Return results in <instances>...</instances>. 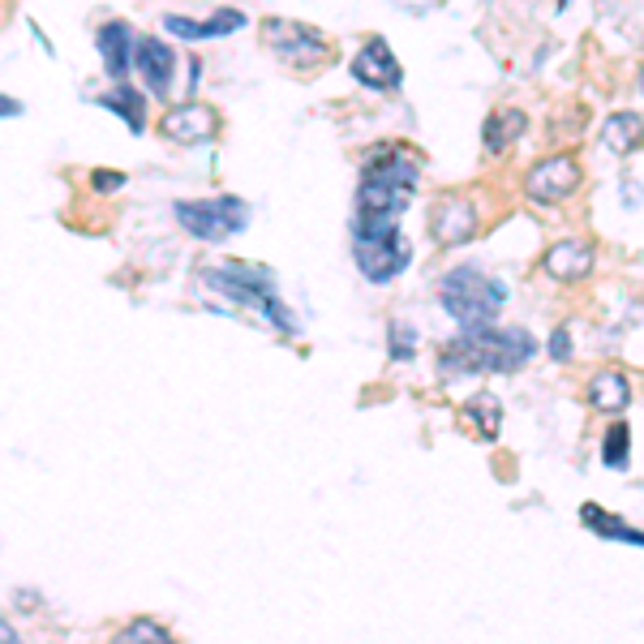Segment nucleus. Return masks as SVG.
Masks as SVG:
<instances>
[{
	"label": "nucleus",
	"instance_id": "obj_5",
	"mask_svg": "<svg viewBox=\"0 0 644 644\" xmlns=\"http://www.w3.org/2000/svg\"><path fill=\"white\" fill-rule=\"evenodd\" d=\"M438 301L464 331H473V327H490L499 318V309L507 305V284L482 276L477 267H451L438 280Z\"/></svg>",
	"mask_w": 644,
	"mask_h": 644
},
{
	"label": "nucleus",
	"instance_id": "obj_14",
	"mask_svg": "<svg viewBox=\"0 0 644 644\" xmlns=\"http://www.w3.org/2000/svg\"><path fill=\"white\" fill-rule=\"evenodd\" d=\"M245 22H250V17H245L241 9H215L207 22H194V17H181V13H168V17H163L168 35H177V39H223V35L241 31Z\"/></svg>",
	"mask_w": 644,
	"mask_h": 644
},
{
	"label": "nucleus",
	"instance_id": "obj_2",
	"mask_svg": "<svg viewBox=\"0 0 644 644\" xmlns=\"http://www.w3.org/2000/svg\"><path fill=\"white\" fill-rule=\"evenodd\" d=\"M417 177H422V155L413 146H374V155L361 168L357 215L400 219V211L417 194Z\"/></svg>",
	"mask_w": 644,
	"mask_h": 644
},
{
	"label": "nucleus",
	"instance_id": "obj_29",
	"mask_svg": "<svg viewBox=\"0 0 644 644\" xmlns=\"http://www.w3.org/2000/svg\"><path fill=\"white\" fill-rule=\"evenodd\" d=\"M641 95H644V70H641Z\"/></svg>",
	"mask_w": 644,
	"mask_h": 644
},
{
	"label": "nucleus",
	"instance_id": "obj_11",
	"mask_svg": "<svg viewBox=\"0 0 644 644\" xmlns=\"http://www.w3.org/2000/svg\"><path fill=\"white\" fill-rule=\"evenodd\" d=\"M429 236H434L442 250L473 241V236H477V207H473L469 198H460V194L438 198V207L429 211Z\"/></svg>",
	"mask_w": 644,
	"mask_h": 644
},
{
	"label": "nucleus",
	"instance_id": "obj_23",
	"mask_svg": "<svg viewBox=\"0 0 644 644\" xmlns=\"http://www.w3.org/2000/svg\"><path fill=\"white\" fill-rule=\"evenodd\" d=\"M477 426H482V434L486 438H495L499 434V422H502V409H499V400L495 396H477V400H469V409H464Z\"/></svg>",
	"mask_w": 644,
	"mask_h": 644
},
{
	"label": "nucleus",
	"instance_id": "obj_17",
	"mask_svg": "<svg viewBox=\"0 0 644 644\" xmlns=\"http://www.w3.org/2000/svg\"><path fill=\"white\" fill-rule=\"evenodd\" d=\"M588 404L602 409V413H623L632 404V382L623 369H606L588 382Z\"/></svg>",
	"mask_w": 644,
	"mask_h": 644
},
{
	"label": "nucleus",
	"instance_id": "obj_27",
	"mask_svg": "<svg viewBox=\"0 0 644 644\" xmlns=\"http://www.w3.org/2000/svg\"><path fill=\"white\" fill-rule=\"evenodd\" d=\"M0 112H4V121H13V117H22V104H13V95H4L0 99Z\"/></svg>",
	"mask_w": 644,
	"mask_h": 644
},
{
	"label": "nucleus",
	"instance_id": "obj_10",
	"mask_svg": "<svg viewBox=\"0 0 644 644\" xmlns=\"http://www.w3.org/2000/svg\"><path fill=\"white\" fill-rule=\"evenodd\" d=\"M353 77H357L361 86H369V90H400L404 70H400L396 52L387 48V39L382 35H369L357 48V57H353Z\"/></svg>",
	"mask_w": 644,
	"mask_h": 644
},
{
	"label": "nucleus",
	"instance_id": "obj_7",
	"mask_svg": "<svg viewBox=\"0 0 644 644\" xmlns=\"http://www.w3.org/2000/svg\"><path fill=\"white\" fill-rule=\"evenodd\" d=\"M263 35H267V48L292 65V70H318L323 61H331V44L314 31V26H305V22H288V17H271L267 26H263Z\"/></svg>",
	"mask_w": 644,
	"mask_h": 644
},
{
	"label": "nucleus",
	"instance_id": "obj_20",
	"mask_svg": "<svg viewBox=\"0 0 644 644\" xmlns=\"http://www.w3.org/2000/svg\"><path fill=\"white\" fill-rule=\"evenodd\" d=\"M580 520L597 533V537H606V542H623V546H644V533L641 528H632V524H623L619 515H610V511H602L597 502H584L580 507Z\"/></svg>",
	"mask_w": 644,
	"mask_h": 644
},
{
	"label": "nucleus",
	"instance_id": "obj_24",
	"mask_svg": "<svg viewBox=\"0 0 644 644\" xmlns=\"http://www.w3.org/2000/svg\"><path fill=\"white\" fill-rule=\"evenodd\" d=\"M387 344H391V357L396 361H413L417 357V331L409 323H391L387 331Z\"/></svg>",
	"mask_w": 644,
	"mask_h": 644
},
{
	"label": "nucleus",
	"instance_id": "obj_22",
	"mask_svg": "<svg viewBox=\"0 0 644 644\" xmlns=\"http://www.w3.org/2000/svg\"><path fill=\"white\" fill-rule=\"evenodd\" d=\"M628 447H632V429L623 426V422H615V426L606 429V438H602V460L610 469H623L628 464Z\"/></svg>",
	"mask_w": 644,
	"mask_h": 644
},
{
	"label": "nucleus",
	"instance_id": "obj_21",
	"mask_svg": "<svg viewBox=\"0 0 644 644\" xmlns=\"http://www.w3.org/2000/svg\"><path fill=\"white\" fill-rule=\"evenodd\" d=\"M117 644H177L168 628H159L155 619H134L117 632Z\"/></svg>",
	"mask_w": 644,
	"mask_h": 644
},
{
	"label": "nucleus",
	"instance_id": "obj_3",
	"mask_svg": "<svg viewBox=\"0 0 644 644\" xmlns=\"http://www.w3.org/2000/svg\"><path fill=\"white\" fill-rule=\"evenodd\" d=\"M203 288L219 292L223 301H236V305H250L258 309V318H267L276 331L284 336H296L301 323L296 314L280 301V288H276V276L263 271V267H250V263H223V267H207L203 271Z\"/></svg>",
	"mask_w": 644,
	"mask_h": 644
},
{
	"label": "nucleus",
	"instance_id": "obj_12",
	"mask_svg": "<svg viewBox=\"0 0 644 644\" xmlns=\"http://www.w3.org/2000/svg\"><path fill=\"white\" fill-rule=\"evenodd\" d=\"M159 134L168 143H181V146H194V143H211L219 134V117H215L207 104H181L172 108L168 117H159Z\"/></svg>",
	"mask_w": 644,
	"mask_h": 644
},
{
	"label": "nucleus",
	"instance_id": "obj_9",
	"mask_svg": "<svg viewBox=\"0 0 644 644\" xmlns=\"http://www.w3.org/2000/svg\"><path fill=\"white\" fill-rule=\"evenodd\" d=\"M95 48H99V61H104V73L112 77V86H125L134 61H138V39H134L130 22H121V17L104 22L95 31Z\"/></svg>",
	"mask_w": 644,
	"mask_h": 644
},
{
	"label": "nucleus",
	"instance_id": "obj_25",
	"mask_svg": "<svg viewBox=\"0 0 644 644\" xmlns=\"http://www.w3.org/2000/svg\"><path fill=\"white\" fill-rule=\"evenodd\" d=\"M90 181H95V190H99V194H117V190L125 185V172H108V168H95V172H90Z\"/></svg>",
	"mask_w": 644,
	"mask_h": 644
},
{
	"label": "nucleus",
	"instance_id": "obj_28",
	"mask_svg": "<svg viewBox=\"0 0 644 644\" xmlns=\"http://www.w3.org/2000/svg\"><path fill=\"white\" fill-rule=\"evenodd\" d=\"M0 641H4V644H22V641H17V632H13V623H4V628H0Z\"/></svg>",
	"mask_w": 644,
	"mask_h": 644
},
{
	"label": "nucleus",
	"instance_id": "obj_18",
	"mask_svg": "<svg viewBox=\"0 0 644 644\" xmlns=\"http://www.w3.org/2000/svg\"><path fill=\"white\" fill-rule=\"evenodd\" d=\"M95 104L108 108V112H117V117H125L130 134H146V95L143 90H134L130 82H125V86H112V90L99 95Z\"/></svg>",
	"mask_w": 644,
	"mask_h": 644
},
{
	"label": "nucleus",
	"instance_id": "obj_19",
	"mask_svg": "<svg viewBox=\"0 0 644 644\" xmlns=\"http://www.w3.org/2000/svg\"><path fill=\"white\" fill-rule=\"evenodd\" d=\"M644 143V121L636 112H615L602 121V146L615 155H632Z\"/></svg>",
	"mask_w": 644,
	"mask_h": 644
},
{
	"label": "nucleus",
	"instance_id": "obj_8",
	"mask_svg": "<svg viewBox=\"0 0 644 644\" xmlns=\"http://www.w3.org/2000/svg\"><path fill=\"white\" fill-rule=\"evenodd\" d=\"M575 190H580V163H575L572 155H550V159H542V163L524 177V194H528L533 203H542V207L572 198Z\"/></svg>",
	"mask_w": 644,
	"mask_h": 644
},
{
	"label": "nucleus",
	"instance_id": "obj_6",
	"mask_svg": "<svg viewBox=\"0 0 644 644\" xmlns=\"http://www.w3.org/2000/svg\"><path fill=\"white\" fill-rule=\"evenodd\" d=\"M177 223L198 236V241H232L236 232L250 228V203L236 194H215V198H194V203H177Z\"/></svg>",
	"mask_w": 644,
	"mask_h": 644
},
{
	"label": "nucleus",
	"instance_id": "obj_4",
	"mask_svg": "<svg viewBox=\"0 0 644 644\" xmlns=\"http://www.w3.org/2000/svg\"><path fill=\"white\" fill-rule=\"evenodd\" d=\"M353 258H357V271L369 284H391L396 276L409 271L413 250H409V241H404L396 219L357 215L353 219Z\"/></svg>",
	"mask_w": 644,
	"mask_h": 644
},
{
	"label": "nucleus",
	"instance_id": "obj_26",
	"mask_svg": "<svg viewBox=\"0 0 644 644\" xmlns=\"http://www.w3.org/2000/svg\"><path fill=\"white\" fill-rule=\"evenodd\" d=\"M572 357V336H568V327H555L550 331V361H568Z\"/></svg>",
	"mask_w": 644,
	"mask_h": 644
},
{
	"label": "nucleus",
	"instance_id": "obj_1",
	"mask_svg": "<svg viewBox=\"0 0 644 644\" xmlns=\"http://www.w3.org/2000/svg\"><path fill=\"white\" fill-rule=\"evenodd\" d=\"M537 353V340L524 327H473L460 331L447 349H442V374H515L520 365H528Z\"/></svg>",
	"mask_w": 644,
	"mask_h": 644
},
{
	"label": "nucleus",
	"instance_id": "obj_13",
	"mask_svg": "<svg viewBox=\"0 0 644 644\" xmlns=\"http://www.w3.org/2000/svg\"><path fill=\"white\" fill-rule=\"evenodd\" d=\"M138 73H143L146 90L155 95V99H168V90H172V73H177V52H172V44H163V39H138Z\"/></svg>",
	"mask_w": 644,
	"mask_h": 644
},
{
	"label": "nucleus",
	"instance_id": "obj_15",
	"mask_svg": "<svg viewBox=\"0 0 644 644\" xmlns=\"http://www.w3.org/2000/svg\"><path fill=\"white\" fill-rule=\"evenodd\" d=\"M542 267H546V276H550V280L575 284V280L593 276L597 254H593V245H584V241H559V245H550V254L542 258Z\"/></svg>",
	"mask_w": 644,
	"mask_h": 644
},
{
	"label": "nucleus",
	"instance_id": "obj_16",
	"mask_svg": "<svg viewBox=\"0 0 644 644\" xmlns=\"http://www.w3.org/2000/svg\"><path fill=\"white\" fill-rule=\"evenodd\" d=\"M524 130H528V117H524L520 108L490 112L486 125H482V146H486V155H502L515 138H524Z\"/></svg>",
	"mask_w": 644,
	"mask_h": 644
}]
</instances>
